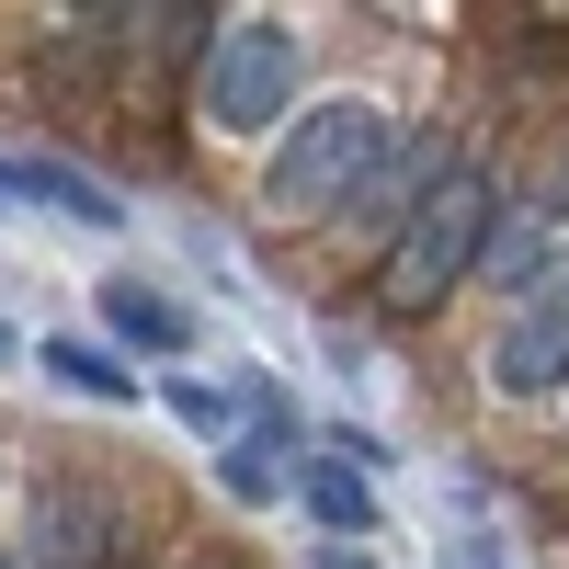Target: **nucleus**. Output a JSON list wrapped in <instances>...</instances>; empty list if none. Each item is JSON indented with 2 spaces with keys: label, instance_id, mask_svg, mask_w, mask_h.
<instances>
[{
  "label": "nucleus",
  "instance_id": "nucleus-1",
  "mask_svg": "<svg viewBox=\"0 0 569 569\" xmlns=\"http://www.w3.org/2000/svg\"><path fill=\"white\" fill-rule=\"evenodd\" d=\"M388 160H399V114L376 91H330V103L284 114L273 160H262V206L273 217H353Z\"/></svg>",
  "mask_w": 569,
  "mask_h": 569
},
{
  "label": "nucleus",
  "instance_id": "nucleus-2",
  "mask_svg": "<svg viewBox=\"0 0 569 569\" xmlns=\"http://www.w3.org/2000/svg\"><path fill=\"white\" fill-rule=\"evenodd\" d=\"M490 228H501V194H490V171H445L433 194H421L410 217H399V240H388V262H376V297H388L399 319H421V308H445L456 284H467V262L490 251Z\"/></svg>",
  "mask_w": 569,
  "mask_h": 569
},
{
  "label": "nucleus",
  "instance_id": "nucleus-3",
  "mask_svg": "<svg viewBox=\"0 0 569 569\" xmlns=\"http://www.w3.org/2000/svg\"><path fill=\"white\" fill-rule=\"evenodd\" d=\"M297 80H308V46L297 23H217L206 46V80H194V103L217 137H284V114H297Z\"/></svg>",
  "mask_w": 569,
  "mask_h": 569
},
{
  "label": "nucleus",
  "instance_id": "nucleus-4",
  "mask_svg": "<svg viewBox=\"0 0 569 569\" xmlns=\"http://www.w3.org/2000/svg\"><path fill=\"white\" fill-rule=\"evenodd\" d=\"M490 388H501V399H547V388H569V330H558V319H512L501 342H490Z\"/></svg>",
  "mask_w": 569,
  "mask_h": 569
},
{
  "label": "nucleus",
  "instance_id": "nucleus-5",
  "mask_svg": "<svg viewBox=\"0 0 569 569\" xmlns=\"http://www.w3.org/2000/svg\"><path fill=\"white\" fill-rule=\"evenodd\" d=\"M103 319L126 330V342H149V353H182V342H194V308H182L171 284H149V273H114V284H103Z\"/></svg>",
  "mask_w": 569,
  "mask_h": 569
},
{
  "label": "nucleus",
  "instance_id": "nucleus-6",
  "mask_svg": "<svg viewBox=\"0 0 569 569\" xmlns=\"http://www.w3.org/2000/svg\"><path fill=\"white\" fill-rule=\"evenodd\" d=\"M284 490H308V512L330 525V547H365V525H376V490L353 479L342 456H308V467H297V479H284Z\"/></svg>",
  "mask_w": 569,
  "mask_h": 569
},
{
  "label": "nucleus",
  "instance_id": "nucleus-7",
  "mask_svg": "<svg viewBox=\"0 0 569 569\" xmlns=\"http://www.w3.org/2000/svg\"><path fill=\"white\" fill-rule=\"evenodd\" d=\"M0 182H12V194H46V206H69V217H91V228H114V217H126V206H114L91 171H58V160H0Z\"/></svg>",
  "mask_w": 569,
  "mask_h": 569
},
{
  "label": "nucleus",
  "instance_id": "nucleus-8",
  "mask_svg": "<svg viewBox=\"0 0 569 569\" xmlns=\"http://www.w3.org/2000/svg\"><path fill=\"white\" fill-rule=\"evenodd\" d=\"M217 490L228 501H284V433H240L217 456Z\"/></svg>",
  "mask_w": 569,
  "mask_h": 569
},
{
  "label": "nucleus",
  "instance_id": "nucleus-9",
  "mask_svg": "<svg viewBox=\"0 0 569 569\" xmlns=\"http://www.w3.org/2000/svg\"><path fill=\"white\" fill-rule=\"evenodd\" d=\"M46 376H58V388H80V399H137V388H126V365H114L103 342H69V330L46 342Z\"/></svg>",
  "mask_w": 569,
  "mask_h": 569
},
{
  "label": "nucleus",
  "instance_id": "nucleus-10",
  "mask_svg": "<svg viewBox=\"0 0 569 569\" xmlns=\"http://www.w3.org/2000/svg\"><path fill=\"white\" fill-rule=\"evenodd\" d=\"M536 273H547V228H536V217H512L501 240H490V284H501V297H525Z\"/></svg>",
  "mask_w": 569,
  "mask_h": 569
},
{
  "label": "nucleus",
  "instance_id": "nucleus-11",
  "mask_svg": "<svg viewBox=\"0 0 569 569\" xmlns=\"http://www.w3.org/2000/svg\"><path fill=\"white\" fill-rule=\"evenodd\" d=\"M160 399H171L182 421H194V433H228V421H251V410H240V388H206V376H171Z\"/></svg>",
  "mask_w": 569,
  "mask_h": 569
},
{
  "label": "nucleus",
  "instance_id": "nucleus-12",
  "mask_svg": "<svg viewBox=\"0 0 569 569\" xmlns=\"http://www.w3.org/2000/svg\"><path fill=\"white\" fill-rule=\"evenodd\" d=\"M456 569H512V547L490 536V512H479V490H456Z\"/></svg>",
  "mask_w": 569,
  "mask_h": 569
},
{
  "label": "nucleus",
  "instance_id": "nucleus-13",
  "mask_svg": "<svg viewBox=\"0 0 569 569\" xmlns=\"http://www.w3.org/2000/svg\"><path fill=\"white\" fill-rule=\"evenodd\" d=\"M512 319H558V330H569V240L547 251V273L525 284V297H512Z\"/></svg>",
  "mask_w": 569,
  "mask_h": 569
},
{
  "label": "nucleus",
  "instance_id": "nucleus-14",
  "mask_svg": "<svg viewBox=\"0 0 569 569\" xmlns=\"http://www.w3.org/2000/svg\"><path fill=\"white\" fill-rule=\"evenodd\" d=\"M319 569H388L376 547H319Z\"/></svg>",
  "mask_w": 569,
  "mask_h": 569
},
{
  "label": "nucleus",
  "instance_id": "nucleus-15",
  "mask_svg": "<svg viewBox=\"0 0 569 569\" xmlns=\"http://www.w3.org/2000/svg\"><path fill=\"white\" fill-rule=\"evenodd\" d=\"M0 569H23V558H12V547H0Z\"/></svg>",
  "mask_w": 569,
  "mask_h": 569
}]
</instances>
